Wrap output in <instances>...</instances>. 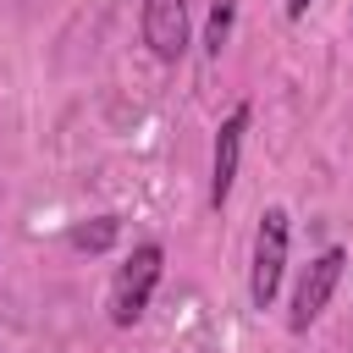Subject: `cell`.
Here are the masks:
<instances>
[{
	"mask_svg": "<svg viewBox=\"0 0 353 353\" xmlns=\"http://www.w3.org/2000/svg\"><path fill=\"white\" fill-rule=\"evenodd\" d=\"M232 22H237V0H210V22H204V50H210V55L226 50Z\"/></svg>",
	"mask_w": 353,
	"mask_h": 353,
	"instance_id": "7",
	"label": "cell"
},
{
	"mask_svg": "<svg viewBox=\"0 0 353 353\" xmlns=\"http://www.w3.org/2000/svg\"><path fill=\"white\" fill-rule=\"evenodd\" d=\"M342 265H347L342 248H325L320 259H309V270L298 276V292H292V314H287L292 331H309V325L325 314V303H331V292H336V281H342Z\"/></svg>",
	"mask_w": 353,
	"mask_h": 353,
	"instance_id": "3",
	"label": "cell"
},
{
	"mask_svg": "<svg viewBox=\"0 0 353 353\" xmlns=\"http://www.w3.org/2000/svg\"><path fill=\"white\" fill-rule=\"evenodd\" d=\"M309 6H314V0H287V17H292V22H298V17H303V11H309Z\"/></svg>",
	"mask_w": 353,
	"mask_h": 353,
	"instance_id": "8",
	"label": "cell"
},
{
	"mask_svg": "<svg viewBox=\"0 0 353 353\" xmlns=\"http://www.w3.org/2000/svg\"><path fill=\"white\" fill-rule=\"evenodd\" d=\"M160 270H165V248L160 243H138L121 265H116V281H110V325H138L143 320V309H149V298H154V287H160Z\"/></svg>",
	"mask_w": 353,
	"mask_h": 353,
	"instance_id": "1",
	"label": "cell"
},
{
	"mask_svg": "<svg viewBox=\"0 0 353 353\" xmlns=\"http://www.w3.org/2000/svg\"><path fill=\"white\" fill-rule=\"evenodd\" d=\"M116 232H121V221H116V215H94V221H83V226H72V232H66V243H72L77 254H105V248L116 243Z\"/></svg>",
	"mask_w": 353,
	"mask_h": 353,
	"instance_id": "6",
	"label": "cell"
},
{
	"mask_svg": "<svg viewBox=\"0 0 353 353\" xmlns=\"http://www.w3.org/2000/svg\"><path fill=\"white\" fill-rule=\"evenodd\" d=\"M287 210L270 204L259 215V232H254V259H248V303L254 309H270L276 303V287H281V270H287Z\"/></svg>",
	"mask_w": 353,
	"mask_h": 353,
	"instance_id": "2",
	"label": "cell"
},
{
	"mask_svg": "<svg viewBox=\"0 0 353 353\" xmlns=\"http://www.w3.org/2000/svg\"><path fill=\"white\" fill-rule=\"evenodd\" d=\"M243 132H248V105H237V110L215 127V154H210V204H215V210H226V199H232V188H237Z\"/></svg>",
	"mask_w": 353,
	"mask_h": 353,
	"instance_id": "4",
	"label": "cell"
},
{
	"mask_svg": "<svg viewBox=\"0 0 353 353\" xmlns=\"http://www.w3.org/2000/svg\"><path fill=\"white\" fill-rule=\"evenodd\" d=\"M143 44L154 61H182L188 50V0H143Z\"/></svg>",
	"mask_w": 353,
	"mask_h": 353,
	"instance_id": "5",
	"label": "cell"
}]
</instances>
